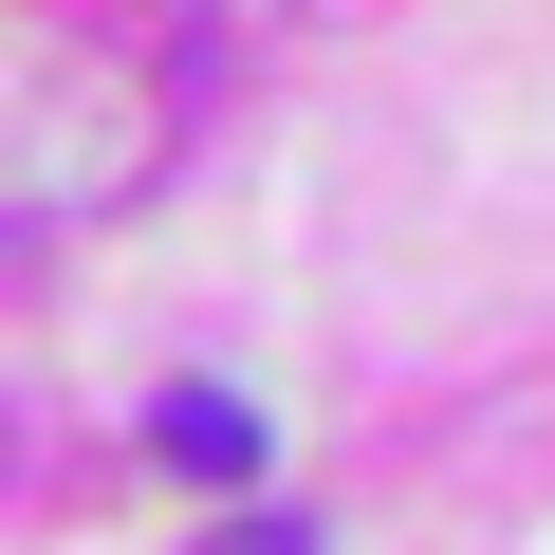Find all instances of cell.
<instances>
[{"instance_id":"obj_1","label":"cell","mask_w":555,"mask_h":555,"mask_svg":"<svg viewBox=\"0 0 555 555\" xmlns=\"http://www.w3.org/2000/svg\"><path fill=\"white\" fill-rule=\"evenodd\" d=\"M149 463H185V481H259V408H241V389H167V408H149Z\"/></svg>"},{"instance_id":"obj_2","label":"cell","mask_w":555,"mask_h":555,"mask_svg":"<svg viewBox=\"0 0 555 555\" xmlns=\"http://www.w3.org/2000/svg\"><path fill=\"white\" fill-rule=\"evenodd\" d=\"M204 555H315V518H222Z\"/></svg>"}]
</instances>
